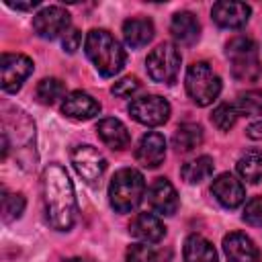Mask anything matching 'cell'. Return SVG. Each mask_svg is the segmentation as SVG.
I'll list each match as a JSON object with an SVG mask.
<instances>
[{
  "label": "cell",
  "instance_id": "34",
  "mask_svg": "<svg viewBox=\"0 0 262 262\" xmlns=\"http://www.w3.org/2000/svg\"><path fill=\"white\" fill-rule=\"evenodd\" d=\"M10 8H18V10H31V8H35V6H39V2L37 0H33V2H27V4H18V2H6Z\"/></svg>",
  "mask_w": 262,
  "mask_h": 262
},
{
  "label": "cell",
  "instance_id": "29",
  "mask_svg": "<svg viewBox=\"0 0 262 262\" xmlns=\"http://www.w3.org/2000/svg\"><path fill=\"white\" fill-rule=\"evenodd\" d=\"M127 262H158V256H156V250L143 242L139 244H131L127 248V256H125Z\"/></svg>",
  "mask_w": 262,
  "mask_h": 262
},
{
  "label": "cell",
  "instance_id": "22",
  "mask_svg": "<svg viewBox=\"0 0 262 262\" xmlns=\"http://www.w3.org/2000/svg\"><path fill=\"white\" fill-rule=\"evenodd\" d=\"M203 143V127L196 123H184L174 131L172 145L178 151H190Z\"/></svg>",
  "mask_w": 262,
  "mask_h": 262
},
{
  "label": "cell",
  "instance_id": "31",
  "mask_svg": "<svg viewBox=\"0 0 262 262\" xmlns=\"http://www.w3.org/2000/svg\"><path fill=\"white\" fill-rule=\"evenodd\" d=\"M139 80L135 78V76H125V78H121L119 82H115L113 84V88H111V92L115 94V96H121V98H129V96H133L137 90H139Z\"/></svg>",
  "mask_w": 262,
  "mask_h": 262
},
{
  "label": "cell",
  "instance_id": "1",
  "mask_svg": "<svg viewBox=\"0 0 262 262\" xmlns=\"http://www.w3.org/2000/svg\"><path fill=\"white\" fill-rule=\"evenodd\" d=\"M43 203L49 225L57 231H68L76 223L78 203L74 184L59 164H49L43 170Z\"/></svg>",
  "mask_w": 262,
  "mask_h": 262
},
{
  "label": "cell",
  "instance_id": "28",
  "mask_svg": "<svg viewBox=\"0 0 262 262\" xmlns=\"http://www.w3.org/2000/svg\"><path fill=\"white\" fill-rule=\"evenodd\" d=\"M237 111H235V106L233 104H219L215 111H213V115H211V123L219 129V131H229L233 125H235V121H237Z\"/></svg>",
  "mask_w": 262,
  "mask_h": 262
},
{
  "label": "cell",
  "instance_id": "33",
  "mask_svg": "<svg viewBox=\"0 0 262 262\" xmlns=\"http://www.w3.org/2000/svg\"><path fill=\"white\" fill-rule=\"evenodd\" d=\"M246 135H248L250 139H262V121L252 123V125L246 129Z\"/></svg>",
  "mask_w": 262,
  "mask_h": 262
},
{
  "label": "cell",
  "instance_id": "12",
  "mask_svg": "<svg viewBox=\"0 0 262 262\" xmlns=\"http://www.w3.org/2000/svg\"><path fill=\"white\" fill-rule=\"evenodd\" d=\"M61 113L66 117H70V119H76V121H88V119H92V117H96L100 113V104L88 92L74 90V92L63 96Z\"/></svg>",
  "mask_w": 262,
  "mask_h": 262
},
{
  "label": "cell",
  "instance_id": "3",
  "mask_svg": "<svg viewBox=\"0 0 262 262\" xmlns=\"http://www.w3.org/2000/svg\"><path fill=\"white\" fill-rule=\"evenodd\" d=\"M143 194H145V180L141 172H137L135 168H121L111 178L108 201L115 211L131 213L143 201Z\"/></svg>",
  "mask_w": 262,
  "mask_h": 262
},
{
  "label": "cell",
  "instance_id": "20",
  "mask_svg": "<svg viewBox=\"0 0 262 262\" xmlns=\"http://www.w3.org/2000/svg\"><path fill=\"white\" fill-rule=\"evenodd\" d=\"M154 37V23L149 18H129L123 23V39L129 47L137 49L151 41Z\"/></svg>",
  "mask_w": 262,
  "mask_h": 262
},
{
  "label": "cell",
  "instance_id": "11",
  "mask_svg": "<svg viewBox=\"0 0 262 262\" xmlns=\"http://www.w3.org/2000/svg\"><path fill=\"white\" fill-rule=\"evenodd\" d=\"M252 8L246 2H233V0H221L213 4L211 16L213 20L223 29H239L250 20Z\"/></svg>",
  "mask_w": 262,
  "mask_h": 262
},
{
  "label": "cell",
  "instance_id": "14",
  "mask_svg": "<svg viewBox=\"0 0 262 262\" xmlns=\"http://www.w3.org/2000/svg\"><path fill=\"white\" fill-rule=\"evenodd\" d=\"M151 209L160 215H174L178 209V192L168 178H156L147 190Z\"/></svg>",
  "mask_w": 262,
  "mask_h": 262
},
{
  "label": "cell",
  "instance_id": "13",
  "mask_svg": "<svg viewBox=\"0 0 262 262\" xmlns=\"http://www.w3.org/2000/svg\"><path fill=\"white\" fill-rule=\"evenodd\" d=\"M211 192H213V196H215L225 209H235V207L242 205L244 199H246V188H244V184H242L233 174H229V172L219 174V176L213 180Z\"/></svg>",
  "mask_w": 262,
  "mask_h": 262
},
{
  "label": "cell",
  "instance_id": "24",
  "mask_svg": "<svg viewBox=\"0 0 262 262\" xmlns=\"http://www.w3.org/2000/svg\"><path fill=\"white\" fill-rule=\"evenodd\" d=\"M237 174L246 182H252V184L260 182L262 180V151H258V149L246 151L237 160Z\"/></svg>",
  "mask_w": 262,
  "mask_h": 262
},
{
  "label": "cell",
  "instance_id": "2",
  "mask_svg": "<svg viewBox=\"0 0 262 262\" xmlns=\"http://www.w3.org/2000/svg\"><path fill=\"white\" fill-rule=\"evenodd\" d=\"M86 55L94 63L96 72L104 78L117 76L125 66V51L121 43L104 29H92L86 35Z\"/></svg>",
  "mask_w": 262,
  "mask_h": 262
},
{
  "label": "cell",
  "instance_id": "5",
  "mask_svg": "<svg viewBox=\"0 0 262 262\" xmlns=\"http://www.w3.org/2000/svg\"><path fill=\"white\" fill-rule=\"evenodd\" d=\"M186 92L199 106H209L221 92V80L207 61H194L186 70Z\"/></svg>",
  "mask_w": 262,
  "mask_h": 262
},
{
  "label": "cell",
  "instance_id": "25",
  "mask_svg": "<svg viewBox=\"0 0 262 262\" xmlns=\"http://www.w3.org/2000/svg\"><path fill=\"white\" fill-rule=\"evenodd\" d=\"M66 92V86L57 78H45L37 84V98L43 104H53L57 98H61Z\"/></svg>",
  "mask_w": 262,
  "mask_h": 262
},
{
  "label": "cell",
  "instance_id": "8",
  "mask_svg": "<svg viewBox=\"0 0 262 262\" xmlns=\"http://www.w3.org/2000/svg\"><path fill=\"white\" fill-rule=\"evenodd\" d=\"M33 61L23 53H2L0 57V84L4 92L20 90L23 82L31 76Z\"/></svg>",
  "mask_w": 262,
  "mask_h": 262
},
{
  "label": "cell",
  "instance_id": "9",
  "mask_svg": "<svg viewBox=\"0 0 262 262\" xmlns=\"http://www.w3.org/2000/svg\"><path fill=\"white\" fill-rule=\"evenodd\" d=\"M72 164L76 168V172L80 174V178L86 184H96L104 170H106V160L104 156L92 147V145H78L72 151Z\"/></svg>",
  "mask_w": 262,
  "mask_h": 262
},
{
  "label": "cell",
  "instance_id": "30",
  "mask_svg": "<svg viewBox=\"0 0 262 262\" xmlns=\"http://www.w3.org/2000/svg\"><path fill=\"white\" fill-rule=\"evenodd\" d=\"M244 221L254 227H262V196H254L244 207Z\"/></svg>",
  "mask_w": 262,
  "mask_h": 262
},
{
  "label": "cell",
  "instance_id": "23",
  "mask_svg": "<svg viewBox=\"0 0 262 262\" xmlns=\"http://www.w3.org/2000/svg\"><path fill=\"white\" fill-rule=\"evenodd\" d=\"M180 174L188 184H199L213 174V160L209 156H199V158L186 162L180 168Z\"/></svg>",
  "mask_w": 262,
  "mask_h": 262
},
{
  "label": "cell",
  "instance_id": "21",
  "mask_svg": "<svg viewBox=\"0 0 262 262\" xmlns=\"http://www.w3.org/2000/svg\"><path fill=\"white\" fill-rule=\"evenodd\" d=\"M182 256H184V262H217V252L213 244L196 233L186 237Z\"/></svg>",
  "mask_w": 262,
  "mask_h": 262
},
{
  "label": "cell",
  "instance_id": "18",
  "mask_svg": "<svg viewBox=\"0 0 262 262\" xmlns=\"http://www.w3.org/2000/svg\"><path fill=\"white\" fill-rule=\"evenodd\" d=\"M96 133H98V137H100L111 149H125V147L129 145V141H131L127 127H125L119 119H113V117L100 119L98 125H96Z\"/></svg>",
  "mask_w": 262,
  "mask_h": 262
},
{
  "label": "cell",
  "instance_id": "15",
  "mask_svg": "<svg viewBox=\"0 0 262 262\" xmlns=\"http://www.w3.org/2000/svg\"><path fill=\"white\" fill-rule=\"evenodd\" d=\"M166 158V139L162 133L151 131L145 133L139 139V145L135 149V160L143 168H158Z\"/></svg>",
  "mask_w": 262,
  "mask_h": 262
},
{
  "label": "cell",
  "instance_id": "10",
  "mask_svg": "<svg viewBox=\"0 0 262 262\" xmlns=\"http://www.w3.org/2000/svg\"><path fill=\"white\" fill-rule=\"evenodd\" d=\"M70 29V14L61 6H47L33 16V31L43 39H55Z\"/></svg>",
  "mask_w": 262,
  "mask_h": 262
},
{
  "label": "cell",
  "instance_id": "17",
  "mask_svg": "<svg viewBox=\"0 0 262 262\" xmlns=\"http://www.w3.org/2000/svg\"><path fill=\"white\" fill-rule=\"evenodd\" d=\"M129 233L143 244H156L166 235L164 223L151 213H137L129 223Z\"/></svg>",
  "mask_w": 262,
  "mask_h": 262
},
{
  "label": "cell",
  "instance_id": "4",
  "mask_svg": "<svg viewBox=\"0 0 262 262\" xmlns=\"http://www.w3.org/2000/svg\"><path fill=\"white\" fill-rule=\"evenodd\" d=\"M225 53L231 61V74L239 82H256L260 78L262 66L258 59V45L254 39L246 35H237L229 39Z\"/></svg>",
  "mask_w": 262,
  "mask_h": 262
},
{
  "label": "cell",
  "instance_id": "26",
  "mask_svg": "<svg viewBox=\"0 0 262 262\" xmlns=\"http://www.w3.org/2000/svg\"><path fill=\"white\" fill-rule=\"evenodd\" d=\"M235 111L237 115H262V90H248L237 96L235 100Z\"/></svg>",
  "mask_w": 262,
  "mask_h": 262
},
{
  "label": "cell",
  "instance_id": "7",
  "mask_svg": "<svg viewBox=\"0 0 262 262\" xmlns=\"http://www.w3.org/2000/svg\"><path fill=\"white\" fill-rule=\"evenodd\" d=\"M129 115L141 125L158 127L170 119V104H168V100H164L158 94H147V96L131 100Z\"/></svg>",
  "mask_w": 262,
  "mask_h": 262
},
{
  "label": "cell",
  "instance_id": "27",
  "mask_svg": "<svg viewBox=\"0 0 262 262\" xmlns=\"http://www.w3.org/2000/svg\"><path fill=\"white\" fill-rule=\"evenodd\" d=\"M25 211V196L20 192H4L2 196V219L6 223L18 219Z\"/></svg>",
  "mask_w": 262,
  "mask_h": 262
},
{
  "label": "cell",
  "instance_id": "32",
  "mask_svg": "<svg viewBox=\"0 0 262 262\" xmlns=\"http://www.w3.org/2000/svg\"><path fill=\"white\" fill-rule=\"evenodd\" d=\"M80 43H82V33L78 31V29H68L66 33H63V39H61V45H63V49L68 51V53H74L78 47H80Z\"/></svg>",
  "mask_w": 262,
  "mask_h": 262
},
{
  "label": "cell",
  "instance_id": "16",
  "mask_svg": "<svg viewBox=\"0 0 262 262\" xmlns=\"http://www.w3.org/2000/svg\"><path fill=\"white\" fill-rule=\"evenodd\" d=\"M223 252L229 262H260V252L254 242L239 231H231L223 237Z\"/></svg>",
  "mask_w": 262,
  "mask_h": 262
},
{
  "label": "cell",
  "instance_id": "19",
  "mask_svg": "<svg viewBox=\"0 0 262 262\" xmlns=\"http://www.w3.org/2000/svg\"><path fill=\"white\" fill-rule=\"evenodd\" d=\"M170 31H172V37L182 43V45H192L196 39H199V33H201V25L196 20V16L192 12H176L172 16V23H170Z\"/></svg>",
  "mask_w": 262,
  "mask_h": 262
},
{
  "label": "cell",
  "instance_id": "6",
  "mask_svg": "<svg viewBox=\"0 0 262 262\" xmlns=\"http://www.w3.org/2000/svg\"><path fill=\"white\" fill-rule=\"evenodd\" d=\"M180 61H182V55L174 43H160L156 49L149 51L145 66L151 80L162 84H172L178 76Z\"/></svg>",
  "mask_w": 262,
  "mask_h": 262
}]
</instances>
